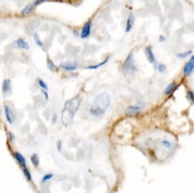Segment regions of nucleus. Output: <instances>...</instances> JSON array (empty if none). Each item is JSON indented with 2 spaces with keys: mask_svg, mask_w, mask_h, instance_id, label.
Masks as SVG:
<instances>
[{
  "mask_svg": "<svg viewBox=\"0 0 194 193\" xmlns=\"http://www.w3.org/2000/svg\"><path fill=\"white\" fill-rule=\"evenodd\" d=\"M191 53H192V51L191 50L186 51V52H181V53H178L177 54V57H178V58H180V59H185V58H186L187 56H189Z\"/></svg>",
  "mask_w": 194,
  "mask_h": 193,
  "instance_id": "nucleus-23",
  "label": "nucleus"
},
{
  "mask_svg": "<svg viewBox=\"0 0 194 193\" xmlns=\"http://www.w3.org/2000/svg\"><path fill=\"white\" fill-rule=\"evenodd\" d=\"M91 30H92V22L91 21H89L85 24L82 29V32H81V37L82 39H85L88 38L91 34Z\"/></svg>",
  "mask_w": 194,
  "mask_h": 193,
  "instance_id": "nucleus-6",
  "label": "nucleus"
},
{
  "mask_svg": "<svg viewBox=\"0 0 194 193\" xmlns=\"http://www.w3.org/2000/svg\"><path fill=\"white\" fill-rule=\"evenodd\" d=\"M111 104V96L107 92H103L95 96L89 107V112L95 117H100L105 114Z\"/></svg>",
  "mask_w": 194,
  "mask_h": 193,
  "instance_id": "nucleus-1",
  "label": "nucleus"
},
{
  "mask_svg": "<svg viewBox=\"0 0 194 193\" xmlns=\"http://www.w3.org/2000/svg\"><path fill=\"white\" fill-rule=\"evenodd\" d=\"M15 43L16 45L18 46V47H19L20 49H29V48H30L28 43H27L25 40H24L23 38H18L15 41Z\"/></svg>",
  "mask_w": 194,
  "mask_h": 193,
  "instance_id": "nucleus-13",
  "label": "nucleus"
},
{
  "mask_svg": "<svg viewBox=\"0 0 194 193\" xmlns=\"http://www.w3.org/2000/svg\"><path fill=\"white\" fill-rule=\"evenodd\" d=\"M165 40H166V38L164 37V36H160V37H159V41L160 42H164V41H165Z\"/></svg>",
  "mask_w": 194,
  "mask_h": 193,
  "instance_id": "nucleus-30",
  "label": "nucleus"
},
{
  "mask_svg": "<svg viewBox=\"0 0 194 193\" xmlns=\"http://www.w3.org/2000/svg\"><path fill=\"white\" fill-rule=\"evenodd\" d=\"M108 59H109V57H107V59H106L104 61H103V62H100V63H98V64H96V65H89V66L86 67V68H87V69H92V70L97 69V68H100V67H101V66H103V65H105V64L108 62Z\"/></svg>",
  "mask_w": 194,
  "mask_h": 193,
  "instance_id": "nucleus-17",
  "label": "nucleus"
},
{
  "mask_svg": "<svg viewBox=\"0 0 194 193\" xmlns=\"http://www.w3.org/2000/svg\"><path fill=\"white\" fill-rule=\"evenodd\" d=\"M34 42H35V43H36L37 46H40V47H42L43 42H42V40H41L40 38V36L38 33H35L34 34Z\"/></svg>",
  "mask_w": 194,
  "mask_h": 193,
  "instance_id": "nucleus-20",
  "label": "nucleus"
},
{
  "mask_svg": "<svg viewBox=\"0 0 194 193\" xmlns=\"http://www.w3.org/2000/svg\"><path fill=\"white\" fill-rule=\"evenodd\" d=\"M161 143H162V144H164V146H165V147H168V148H171L172 144L170 142V141H165V140H164V141H162V142Z\"/></svg>",
  "mask_w": 194,
  "mask_h": 193,
  "instance_id": "nucleus-26",
  "label": "nucleus"
},
{
  "mask_svg": "<svg viewBox=\"0 0 194 193\" xmlns=\"http://www.w3.org/2000/svg\"><path fill=\"white\" fill-rule=\"evenodd\" d=\"M188 98L192 102H194V93L192 91L188 92Z\"/></svg>",
  "mask_w": 194,
  "mask_h": 193,
  "instance_id": "nucleus-28",
  "label": "nucleus"
},
{
  "mask_svg": "<svg viewBox=\"0 0 194 193\" xmlns=\"http://www.w3.org/2000/svg\"><path fill=\"white\" fill-rule=\"evenodd\" d=\"M60 144H61V141H58V146H57V147H58V150H61V148H60Z\"/></svg>",
  "mask_w": 194,
  "mask_h": 193,
  "instance_id": "nucleus-31",
  "label": "nucleus"
},
{
  "mask_svg": "<svg viewBox=\"0 0 194 193\" xmlns=\"http://www.w3.org/2000/svg\"><path fill=\"white\" fill-rule=\"evenodd\" d=\"M176 87H177V84H176L175 82L170 83V84H169L167 87H166L165 90H164V95H166V96H168V95H170V93H172L174 91V90H175Z\"/></svg>",
  "mask_w": 194,
  "mask_h": 193,
  "instance_id": "nucleus-14",
  "label": "nucleus"
},
{
  "mask_svg": "<svg viewBox=\"0 0 194 193\" xmlns=\"http://www.w3.org/2000/svg\"><path fill=\"white\" fill-rule=\"evenodd\" d=\"M140 112V106H134V105L128 106L126 109V110H125V113H126V115H128V116H135V115H137Z\"/></svg>",
  "mask_w": 194,
  "mask_h": 193,
  "instance_id": "nucleus-7",
  "label": "nucleus"
},
{
  "mask_svg": "<svg viewBox=\"0 0 194 193\" xmlns=\"http://www.w3.org/2000/svg\"><path fill=\"white\" fill-rule=\"evenodd\" d=\"M60 68H62V69L65 70V71H76V70L77 69L78 65L75 62H70V61H68V62H62V63H60Z\"/></svg>",
  "mask_w": 194,
  "mask_h": 193,
  "instance_id": "nucleus-4",
  "label": "nucleus"
},
{
  "mask_svg": "<svg viewBox=\"0 0 194 193\" xmlns=\"http://www.w3.org/2000/svg\"><path fill=\"white\" fill-rule=\"evenodd\" d=\"M47 67L51 71H57V67H56L55 64H54L53 62L50 59H47Z\"/></svg>",
  "mask_w": 194,
  "mask_h": 193,
  "instance_id": "nucleus-21",
  "label": "nucleus"
},
{
  "mask_svg": "<svg viewBox=\"0 0 194 193\" xmlns=\"http://www.w3.org/2000/svg\"><path fill=\"white\" fill-rule=\"evenodd\" d=\"M14 157L22 167L27 166V161H26L25 157H24L21 153H19V152H15Z\"/></svg>",
  "mask_w": 194,
  "mask_h": 193,
  "instance_id": "nucleus-12",
  "label": "nucleus"
},
{
  "mask_svg": "<svg viewBox=\"0 0 194 193\" xmlns=\"http://www.w3.org/2000/svg\"><path fill=\"white\" fill-rule=\"evenodd\" d=\"M32 164H33V166H34V167H38L40 165V159H39V157H38V155L37 154V153H34V154H32L31 156V158H30Z\"/></svg>",
  "mask_w": 194,
  "mask_h": 193,
  "instance_id": "nucleus-16",
  "label": "nucleus"
},
{
  "mask_svg": "<svg viewBox=\"0 0 194 193\" xmlns=\"http://www.w3.org/2000/svg\"><path fill=\"white\" fill-rule=\"evenodd\" d=\"M0 1H1V0H0Z\"/></svg>",
  "mask_w": 194,
  "mask_h": 193,
  "instance_id": "nucleus-33",
  "label": "nucleus"
},
{
  "mask_svg": "<svg viewBox=\"0 0 194 193\" xmlns=\"http://www.w3.org/2000/svg\"><path fill=\"white\" fill-rule=\"evenodd\" d=\"M2 93L5 95H8L11 92V82L10 79H5L2 82Z\"/></svg>",
  "mask_w": 194,
  "mask_h": 193,
  "instance_id": "nucleus-9",
  "label": "nucleus"
},
{
  "mask_svg": "<svg viewBox=\"0 0 194 193\" xmlns=\"http://www.w3.org/2000/svg\"><path fill=\"white\" fill-rule=\"evenodd\" d=\"M41 92H42L43 94H44V96L45 97V99H46L47 100H49V94H48L47 90H44V89H41Z\"/></svg>",
  "mask_w": 194,
  "mask_h": 193,
  "instance_id": "nucleus-27",
  "label": "nucleus"
},
{
  "mask_svg": "<svg viewBox=\"0 0 194 193\" xmlns=\"http://www.w3.org/2000/svg\"><path fill=\"white\" fill-rule=\"evenodd\" d=\"M47 1H49V0H35L34 2V6L36 7V6H38V5H40V4L44 3V2H47Z\"/></svg>",
  "mask_w": 194,
  "mask_h": 193,
  "instance_id": "nucleus-25",
  "label": "nucleus"
},
{
  "mask_svg": "<svg viewBox=\"0 0 194 193\" xmlns=\"http://www.w3.org/2000/svg\"><path fill=\"white\" fill-rule=\"evenodd\" d=\"M158 70L159 72H164L166 70V65L163 63H160L159 65H158Z\"/></svg>",
  "mask_w": 194,
  "mask_h": 193,
  "instance_id": "nucleus-24",
  "label": "nucleus"
},
{
  "mask_svg": "<svg viewBox=\"0 0 194 193\" xmlns=\"http://www.w3.org/2000/svg\"><path fill=\"white\" fill-rule=\"evenodd\" d=\"M81 100L79 96H75L66 102L63 110L62 111V122L66 126L70 125L73 122L75 114L79 109Z\"/></svg>",
  "mask_w": 194,
  "mask_h": 193,
  "instance_id": "nucleus-2",
  "label": "nucleus"
},
{
  "mask_svg": "<svg viewBox=\"0 0 194 193\" xmlns=\"http://www.w3.org/2000/svg\"><path fill=\"white\" fill-rule=\"evenodd\" d=\"M34 8V4L29 3V4H27V5H25V7H24V8L21 10V14H31V13L33 11Z\"/></svg>",
  "mask_w": 194,
  "mask_h": 193,
  "instance_id": "nucleus-15",
  "label": "nucleus"
},
{
  "mask_svg": "<svg viewBox=\"0 0 194 193\" xmlns=\"http://www.w3.org/2000/svg\"><path fill=\"white\" fill-rule=\"evenodd\" d=\"M8 136H9V139L11 140V141H13V140H14V138H15V136H14V134H12V133L11 132V131H9V132H8Z\"/></svg>",
  "mask_w": 194,
  "mask_h": 193,
  "instance_id": "nucleus-29",
  "label": "nucleus"
},
{
  "mask_svg": "<svg viewBox=\"0 0 194 193\" xmlns=\"http://www.w3.org/2000/svg\"><path fill=\"white\" fill-rule=\"evenodd\" d=\"M145 53L147 57V59H148V62H149L150 63H152V64L155 63V62H156V59H155V55H154L152 48L150 47V46H147V47H145Z\"/></svg>",
  "mask_w": 194,
  "mask_h": 193,
  "instance_id": "nucleus-11",
  "label": "nucleus"
},
{
  "mask_svg": "<svg viewBox=\"0 0 194 193\" xmlns=\"http://www.w3.org/2000/svg\"><path fill=\"white\" fill-rule=\"evenodd\" d=\"M37 84L39 85V87H40L41 89H44V90H48V86L47 84V83L45 82L44 80H42L41 78H37Z\"/></svg>",
  "mask_w": 194,
  "mask_h": 193,
  "instance_id": "nucleus-19",
  "label": "nucleus"
},
{
  "mask_svg": "<svg viewBox=\"0 0 194 193\" xmlns=\"http://www.w3.org/2000/svg\"><path fill=\"white\" fill-rule=\"evenodd\" d=\"M194 69V56L192 55L189 61H188L183 68V74L186 76L190 75Z\"/></svg>",
  "mask_w": 194,
  "mask_h": 193,
  "instance_id": "nucleus-5",
  "label": "nucleus"
},
{
  "mask_svg": "<svg viewBox=\"0 0 194 193\" xmlns=\"http://www.w3.org/2000/svg\"><path fill=\"white\" fill-rule=\"evenodd\" d=\"M135 24V17L133 15V13H130L129 15L128 16L127 21H126V30L125 31L126 33L128 32L131 31V30L133 29V26H134Z\"/></svg>",
  "mask_w": 194,
  "mask_h": 193,
  "instance_id": "nucleus-10",
  "label": "nucleus"
},
{
  "mask_svg": "<svg viewBox=\"0 0 194 193\" xmlns=\"http://www.w3.org/2000/svg\"><path fill=\"white\" fill-rule=\"evenodd\" d=\"M4 111H5V119H6L7 122L9 124H12L14 122V117H13V112L10 106L5 104L4 106Z\"/></svg>",
  "mask_w": 194,
  "mask_h": 193,
  "instance_id": "nucleus-8",
  "label": "nucleus"
},
{
  "mask_svg": "<svg viewBox=\"0 0 194 193\" xmlns=\"http://www.w3.org/2000/svg\"><path fill=\"white\" fill-rule=\"evenodd\" d=\"M22 171H23V173H24V176H25V178L27 179V180L31 181V179H32L31 173V172H30V170L28 169V168H27V166H25V167H22Z\"/></svg>",
  "mask_w": 194,
  "mask_h": 193,
  "instance_id": "nucleus-18",
  "label": "nucleus"
},
{
  "mask_svg": "<svg viewBox=\"0 0 194 193\" xmlns=\"http://www.w3.org/2000/svg\"><path fill=\"white\" fill-rule=\"evenodd\" d=\"M122 71L123 75L126 79H132L135 76L136 71V67L134 62V56L133 52H130L126 56V59L122 65Z\"/></svg>",
  "mask_w": 194,
  "mask_h": 193,
  "instance_id": "nucleus-3",
  "label": "nucleus"
},
{
  "mask_svg": "<svg viewBox=\"0 0 194 193\" xmlns=\"http://www.w3.org/2000/svg\"><path fill=\"white\" fill-rule=\"evenodd\" d=\"M53 176L54 175L53 174V173H47V174H45L44 176H43L42 179H41V182H42V183H45V182H47V181L50 180V179L53 177Z\"/></svg>",
  "mask_w": 194,
  "mask_h": 193,
  "instance_id": "nucleus-22",
  "label": "nucleus"
},
{
  "mask_svg": "<svg viewBox=\"0 0 194 193\" xmlns=\"http://www.w3.org/2000/svg\"><path fill=\"white\" fill-rule=\"evenodd\" d=\"M0 115H1V110H0Z\"/></svg>",
  "mask_w": 194,
  "mask_h": 193,
  "instance_id": "nucleus-32",
  "label": "nucleus"
}]
</instances>
